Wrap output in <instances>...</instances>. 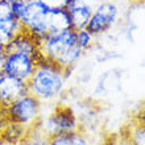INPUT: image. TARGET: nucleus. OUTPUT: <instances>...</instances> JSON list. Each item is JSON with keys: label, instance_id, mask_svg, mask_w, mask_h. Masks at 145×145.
I'll return each mask as SVG.
<instances>
[{"label": "nucleus", "instance_id": "8", "mask_svg": "<svg viewBox=\"0 0 145 145\" xmlns=\"http://www.w3.org/2000/svg\"><path fill=\"white\" fill-rule=\"evenodd\" d=\"M28 94L27 82L7 72L0 74V108H7L11 103Z\"/></svg>", "mask_w": 145, "mask_h": 145}, {"label": "nucleus", "instance_id": "7", "mask_svg": "<svg viewBox=\"0 0 145 145\" xmlns=\"http://www.w3.org/2000/svg\"><path fill=\"white\" fill-rule=\"evenodd\" d=\"M40 59H41V57L35 56V54L20 53V52L5 53L4 72L27 82L33 74Z\"/></svg>", "mask_w": 145, "mask_h": 145}, {"label": "nucleus", "instance_id": "22", "mask_svg": "<svg viewBox=\"0 0 145 145\" xmlns=\"http://www.w3.org/2000/svg\"><path fill=\"white\" fill-rule=\"evenodd\" d=\"M5 1H8V3H12V1H15V0H5Z\"/></svg>", "mask_w": 145, "mask_h": 145}, {"label": "nucleus", "instance_id": "16", "mask_svg": "<svg viewBox=\"0 0 145 145\" xmlns=\"http://www.w3.org/2000/svg\"><path fill=\"white\" fill-rule=\"evenodd\" d=\"M75 32V31H74ZM75 40H76V44L80 48L82 52H87L95 45V41H96V37L92 35L91 32L88 29H80V31H76L75 32Z\"/></svg>", "mask_w": 145, "mask_h": 145}, {"label": "nucleus", "instance_id": "2", "mask_svg": "<svg viewBox=\"0 0 145 145\" xmlns=\"http://www.w3.org/2000/svg\"><path fill=\"white\" fill-rule=\"evenodd\" d=\"M37 42L40 57L59 66L65 71H70L83 56V52L76 44L75 32L72 29L53 33Z\"/></svg>", "mask_w": 145, "mask_h": 145}, {"label": "nucleus", "instance_id": "19", "mask_svg": "<svg viewBox=\"0 0 145 145\" xmlns=\"http://www.w3.org/2000/svg\"><path fill=\"white\" fill-rule=\"evenodd\" d=\"M4 63H5V53H0V74L4 72Z\"/></svg>", "mask_w": 145, "mask_h": 145}, {"label": "nucleus", "instance_id": "23", "mask_svg": "<svg viewBox=\"0 0 145 145\" xmlns=\"http://www.w3.org/2000/svg\"><path fill=\"white\" fill-rule=\"evenodd\" d=\"M0 1H1V0H0Z\"/></svg>", "mask_w": 145, "mask_h": 145}, {"label": "nucleus", "instance_id": "9", "mask_svg": "<svg viewBox=\"0 0 145 145\" xmlns=\"http://www.w3.org/2000/svg\"><path fill=\"white\" fill-rule=\"evenodd\" d=\"M9 4L13 15L23 25L24 29H27L45 9L38 3V0H15Z\"/></svg>", "mask_w": 145, "mask_h": 145}, {"label": "nucleus", "instance_id": "6", "mask_svg": "<svg viewBox=\"0 0 145 145\" xmlns=\"http://www.w3.org/2000/svg\"><path fill=\"white\" fill-rule=\"evenodd\" d=\"M120 21V7L114 0H102L92 8L91 17L86 29L95 37L106 35Z\"/></svg>", "mask_w": 145, "mask_h": 145}, {"label": "nucleus", "instance_id": "15", "mask_svg": "<svg viewBox=\"0 0 145 145\" xmlns=\"http://www.w3.org/2000/svg\"><path fill=\"white\" fill-rule=\"evenodd\" d=\"M21 145H50V138L37 125H35L25 133Z\"/></svg>", "mask_w": 145, "mask_h": 145}, {"label": "nucleus", "instance_id": "18", "mask_svg": "<svg viewBox=\"0 0 145 145\" xmlns=\"http://www.w3.org/2000/svg\"><path fill=\"white\" fill-rule=\"evenodd\" d=\"M103 145H131L129 142L127 141V138L120 135V136H114V137H110L107 141H104Z\"/></svg>", "mask_w": 145, "mask_h": 145}, {"label": "nucleus", "instance_id": "12", "mask_svg": "<svg viewBox=\"0 0 145 145\" xmlns=\"http://www.w3.org/2000/svg\"><path fill=\"white\" fill-rule=\"evenodd\" d=\"M50 145H96L91 136L82 129L71 133L58 135L50 138Z\"/></svg>", "mask_w": 145, "mask_h": 145}, {"label": "nucleus", "instance_id": "20", "mask_svg": "<svg viewBox=\"0 0 145 145\" xmlns=\"http://www.w3.org/2000/svg\"><path fill=\"white\" fill-rule=\"evenodd\" d=\"M131 3H135V4H140V3H142L144 0H129Z\"/></svg>", "mask_w": 145, "mask_h": 145}, {"label": "nucleus", "instance_id": "3", "mask_svg": "<svg viewBox=\"0 0 145 145\" xmlns=\"http://www.w3.org/2000/svg\"><path fill=\"white\" fill-rule=\"evenodd\" d=\"M37 127L49 138L80 129L78 115L67 104L58 103L48 115H42Z\"/></svg>", "mask_w": 145, "mask_h": 145}, {"label": "nucleus", "instance_id": "4", "mask_svg": "<svg viewBox=\"0 0 145 145\" xmlns=\"http://www.w3.org/2000/svg\"><path fill=\"white\" fill-rule=\"evenodd\" d=\"M42 106L44 104H41L40 100L28 92L4 108V114L12 124L28 132L40 121L42 116Z\"/></svg>", "mask_w": 145, "mask_h": 145}, {"label": "nucleus", "instance_id": "1", "mask_svg": "<svg viewBox=\"0 0 145 145\" xmlns=\"http://www.w3.org/2000/svg\"><path fill=\"white\" fill-rule=\"evenodd\" d=\"M66 84L67 71L42 58L27 80L28 92L40 100L41 104H56L65 94Z\"/></svg>", "mask_w": 145, "mask_h": 145}, {"label": "nucleus", "instance_id": "21", "mask_svg": "<svg viewBox=\"0 0 145 145\" xmlns=\"http://www.w3.org/2000/svg\"><path fill=\"white\" fill-rule=\"evenodd\" d=\"M3 52H4V45L0 42V53H3Z\"/></svg>", "mask_w": 145, "mask_h": 145}, {"label": "nucleus", "instance_id": "10", "mask_svg": "<svg viewBox=\"0 0 145 145\" xmlns=\"http://www.w3.org/2000/svg\"><path fill=\"white\" fill-rule=\"evenodd\" d=\"M66 11L69 13L71 29L76 32L87 27L88 20L92 13V7L84 3L83 0H71L66 7Z\"/></svg>", "mask_w": 145, "mask_h": 145}, {"label": "nucleus", "instance_id": "17", "mask_svg": "<svg viewBox=\"0 0 145 145\" xmlns=\"http://www.w3.org/2000/svg\"><path fill=\"white\" fill-rule=\"evenodd\" d=\"M71 0H38L45 9H66Z\"/></svg>", "mask_w": 145, "mask_h": 145}, {"label": "nucleus", "instance_id": "14", "mask_svg": "<svg viewBox=\"0 0 145 145\" xmlns=\"http://www.w3.org/2000/svg\"><path fill=\"white\" fill-rule=\"evenodd\" d=\"M123 136L127 138V141L131 145H145V128L144 121L137 119L131 121L125 128V132Z\"/></svg>", "mask_w": 145, "mask_h": 145}, {"label": "nucleus", "instance_id": "13", "mask_svg": "<svg viewBox=\"0 0 145 145\" xmlns=\"http://www.w3.org/2000/svg\"><path fill=\"white\" fill-rule=\"evenodd\" d=\"M24 31L23 25L19 23V20L16 19V16H11L7 19L0 20V42L4 46L8 45L9 42L19 36Z\"/></svg>", "mask_w": 145, "mask_h": 145}, {"label": "nucleus", "instance_id": "11", "mask_svg": "<svg viewBox=\"0 0 145 145\" xmlns=\"http://www.w3.org/2000/svg\"><path fill=\"white\" fill-rule=\"evenodd\" d=\"M11 52H20V53L40 56L37 40L25 31H23L19 36H16L8 45L4 46V53H11Z\"/></svg>", "mask_w": 145, "mask_h": 145}, {"label": "nucleus", "instance_id": "5", "mask_svg": "<svg viewBox=\"0 0 145 145\" xmlns=\"http://www.w3.org/2000/svg\"><path fill=\"white\" fill-rule=\"evenodd\" d=\"M67 29H71V23L66 9H44L41 15L24 31L38 41L46 36Z\"/></svg>", "mask_w": 145, "mask_h": 145}]
</instances>
